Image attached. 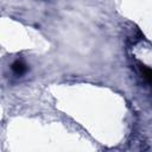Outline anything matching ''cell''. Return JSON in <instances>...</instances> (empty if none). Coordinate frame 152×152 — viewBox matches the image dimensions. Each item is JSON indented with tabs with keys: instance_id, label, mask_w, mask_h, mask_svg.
Returning a JSON list of instances; mask_svg holds the SVG:
<instances>
[{
	"instance_id": "1",
	"label": "cell",
	"mask_w": 152,
	"mask_h": 152,
	"mask_svg": "<svg viewBox=\"0 0 152 152\" xmlns=\"http://www.w3.org/2000/svg\"><path fill=\"white\" fill-rule=\"evenodd\" d=\"M11 69H12L13 74L19 77V76H23V75L26 74V71H27V65H26L21 59H15V61L12 63Z\"/></svg>"
},
{
	"instance_id": "2",
	"label": "cell",
	"mask_w": 152,
	"mask_h": 152,
	"mask_svg": "<svg viewBox=\"0 0 152 152\" xmlns=\"http://www.w3.org/2000/svg\"><path fill=\"white\" fill-rule=\"evenodd\" d=\"M139 70H140V74H141V76L150 83V84H152V69H150V68H147V66H145V65H142V64H139Z\"/></svg>"
}]
</instances>
